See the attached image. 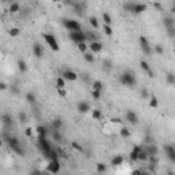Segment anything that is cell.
<instances>
[{
	"mask_svg": "<svg viewBox=\"0 0 175 175\" xmlns=\"http://www.w3.org/2000/svg\"><path fill=\"white\" fill-rule=\"evenodd\" d=\"M19 120L22 122V123H26L27 122V115L25 112H19Z\"/></svg>",
	"mask_w": 175,
	"mask_h": 175,
	"instance_id": "obj_51",
	"label": "cell"
},
{
	"mask_svg": "<svg viewBox=\"0 0 175 175\" xmlns=\"http://www.w3.org/2000/svg\"><path fill=\"white\" fill-rule=\"evenodd\" d=\"M31 51H33V55L36 57H43L44 56V48L41 44L38 43H34L33 47H31Z\"/></svg>",
	"mask_w": 175,
	"mask_h": 175,
	"instance_id": "obj_14",
	"label": "cell"
},
{
	"mask_svg": "<svg viewBox=\"0 0 175 175\" xmlns=\"http://www.w3.org/2000/svg\"><path fill=\"white\" fill-rule=\"evenodd\" d=\"M10 88V90H11V93L15 94V96H18L19 93H21V89H19L17 85H11V86H8Z\"/></svg>",
	"mask_w": 175,
	"mask_h": 175,
	"instance_id": "obj_45",
	"label": "cell"
},
{
	"mask_svg": "<svg viewBox=\"0 0 175 175\" xmlns=\"http://www.w3.org/2000/svg\"><path fill=\"white\" fill-rule=\"evenodd\" d=\"M71 148H73L74 150H78V152H82V150H83V148H82L78 142H75V141H73V142H71Z\"/></svg>",
	"mask_w": 175,
	"mask_h": 175,
	"instance_id": "obj_47",
	"label": "cell"
},
{
	"mask_svg": "<svg viewBox=\"0 0 175 175\" xmlns=\"http://www.w3.org/2000/svg\"><path fill=\"white\" fill-rule=\"evenodd\" d=\"M103 1H104V0H103Z\"/></svg>",
	"mask_w": 175,
	"mask_h": 175,
	"instance_id": "obj_62",
	"label": "cell"
},
{
	"mask_svg": "<svg viewBox=\"0 0 175 175\" xmlns=\"http://www.w3.org/2000/svg\"><path fill=\"white\" fill-rule=\"evenodd\" d=\"M164 153H166V156L170 159V162L171 163H175V148L172 145H164Z\"/></svg>",
	"mask_w": 175,
	"mask_h": 175,
	"instance_id": "obj_11",
	"label": "cell"
},
{
	"mask_svg": "<svg viewBox=\"0 0 175 175\" xmlns=\"http://www.w3.org/2000/svg\"><path fill=\"white\" fill-rule=\"evenodd\" d=\"M145 73H146V74H148V77H149V78H155V71H153V70H148V71H145Z\"/></svg>",
	"mask_w": 175,
	"mask_h": 175,
	"instance_id": "obj_55",
	"label": "cell"
},
{
	"mask_svg": "<svg viewBox=\"0 0 175 175\" xmlns=\"http://www.w3.org/2000/svg\"><path fill=\"white\" fill-rule=\"evenodd\" d=\"M8 148L13 150V152H15L17 155H19V156H23V155H25V149L22 148L21 142H19V144H15V145H10Z\"/></svg>",
	"mask_w": 175,
	"mask_h": 175,
	"instance_id": "obj_20",
	"label": "cell"
},
{
	"mask_svg": "<svg viewBox=\"0 0 175 175\" xmlns=\"http://www.w3.org/2000/svg\"><path fill=\"white\" fill-rule=\"evenodd\" d=\"M62 77L66 79V81H77V78H78L77 73H75V71H73V70H69V69L63 71Z\"/></svg>",
	"mask_w": 175,
	"mask_h": 175,
	"instance_id": "obj_15",
	"label": "cell"
},
{
	"mask_svg": "<svg viewBox=\"0 0 175 175\" xmlns=\"http://www.w3.org/2000/svg\"><path fill=\"white\" fill-rule=\"evenodd\" d=\"M163 23L166 26L167 30H174V25H175V21L172 17H164L163 19Z\"/></svg>",
	"mask_w": 175,
	"mask_h": 175,
	"instance_id": "obj_17",
	"label": "cell"
},
{
	"mask_svg": "<svg viewBox=\"0 0 175 175\" xmlns=\"http://www.w3.org/2000/svg\"><path fill=\"white\" fill-rule=\"evenodd\" d=\"M119 81H120L122 85L129 86V88H134L137 85V78H136V74L133 71H125L123 74L120 75Z\"/></svg>",
	"mask_w": 175,
	"mask_h": 175,
	"instance_id": "obj_2",
	"label": "cell"
},
{
	"mask_svg": "<svg viewBox=\"0 0 175 175\" xmlns=\"http://www.w3.org/2000/svg\"><path fill=\"white\" fill-rule=\"evenodd\" d=\"M101 116H103V114H101V111L99 110V108H96V110H92V118H93L94 120H100Z\"/></svg>",
	"mask_w": 175,
	"mask_h": 175,
	"instance_id": "obj_31",
	"label": "cell"
},
{
	"mask_svg": "<svg viewBox=\"0 0 175 175\" xmlns=\"http://www.w3.org/2000/svg\"><path fill=\"white\" fill-rule=\"evenodd\" d=\"M69 38L73 41L74 44H78V43H86L89 41L88 40V36L85 31L82 30H78V31H70L69 33Z\"/></svg>",
	"mask_w": 175,
	"mask_h": 175,
	"instance_id": "obj_3",
	"label": "cell"
},
{
	"mask_svg": "<svg viewBox=\"0 0 175 175\" xmlns=\"http://www.w3.org/2000/svg\"><path fill=\"white\" fill-rule=\"evenodd\" d=\"M89 49H90L92 53H100L101 51H103V44H101L99 40L90 41V44H89Z\"/></svg>",
	"mask_w": 175,
	"mask_h": 175,
	"instance_id": "obj_12",
	"label": "cell"
},
{
	"mask_svg": "<svg viewBox=\"0 0 175 175\" xmlns=\"http://www.w3.org/2000/svg\"><path fill=\"white\" fill-rule=\"evenodd\" d=\"M103 21H104V25H111L112 23V18H111V15L108 13L103 14Z\"/></svg>",
	"mask_w": 175,
	"mask_h": 175,
	"instance_id": "obj_36",
	"label": "cell"
},
{
	"mask_svg": "<svg viewBox=\"0 0 175 175\" xmlns=\"http://www.w3.org/2000/svg\"><path fill=\"white\" fill-rule=\"evenodd\" d=\"M52 1H55V3H57V1H62V0H52Z\"/></svg>",
	"mask_w": 175,
	"mask_h": 175,
	"instance_id": "obj_61",
	"label": "cell"
},
{
	"mask_svg": "<svg viewBox=\"0 0 175 175\" xmlns=\"http://www.w3.org/2000/svg\"><path fill=\"white\" fill-rule=\"evenodd\" d=\"M62 23L63 26L67 29L69 31H78V30H82L81 29V25L79 22H77L75 19H71V18H66V19H62Z\"/></svg>",
	"mask_w": 175,
	"mask_h": 175,
	"instance_id": "obj_5",
	"label": "cell"
},
{
	"mask_svg": "<svg viewBox=\"0 0 175 175\" xmlns=\"http://www.w3.org/2000/svg\"><path fill=\"white\" fill-rule=\"evenodd\" d=\"M1 146H3V140L0 138V148H1Z\"/></svg>",
	"mask_w": 175,
	"mask_h": 175,
	"instance_id": "obj_60",
	"label": "cell"
},
{
	"mask_svg": "<svg viewBox=\"0 0 175 175\" xmlns=\"http://www.w3.org/2000/svg\"><path fill=\"white\" fill-rule=\"evenodd\" d=\"M83 60L88 62V63H93L94 62V53H92L90 51L83 52Z\"/></svg>",
	"mask_w": 175,
	"mask_h": 175,
	"instance_id": "obj_25",
	"label": "cell"
},
{
	"mask_svg": "<svg viewBox=\"0 0 175 175\" xmlns=\"http://www.w3.org/2000/svg\"><path fill=\"white\" fill-rule=\"evenodd\" d=\"M103 30H104V34H107V36H112L114 34V30H112V27H111V25H104L103 26Z\"/></svg>",
	"mask_w": 175,
	"mask_h": 175,
	"instance_id": "obj_39",
	"label": "cell"
},
{
	"mask_svg": "<svg viewBox=\"0 0 175 175\" xmlns=\"http://www.w3.org/2000/svg\"><path fill=\"white\" fill-rule=\"evenodd\" d=\"M111 123H115V125H120V126H122V119H120V118H112V119H111Z\"/></svg>",
	"mask_w": 175,
	"mask_h": 175,
	"instance_id": "obj_54",
	"label": "cell"
},
{
	"mask_svg": "<svg viewBox=\"0 0 175 175\" xmlns=\"http://www.w3.org/2000/svg\"><path fill=\"white\" fill-rule=\"evenodd\" d=\"M73 7H74L75 13H77V11H78V13H82V11H83V8H82V6L79 4V3H78V1H74V3H73Z\"/></svg>",
	"mask_w": 175,
	"mask_h": 175,
	"instance_id": "obj_50",
	"label": "cell"
},
{
	"mask_svg": "<svg viewBox=\"0 0 175 175\" xmlns=\"http://www.w3.org/2000/svg\"><path fill=\"white\" fill-rule=\"evenodd\" d=\"M52 138L55 140V142H60L62 141V134L59 130H52Z\"/></svg>",
	"mask_w": 175,
	"mask_h": 175,
	"instance_id": "obj_33",
	"label": "cell"
},
{
	"mask_svg": "<svg viewBox=\"0 0 175 175\" xmlns=\"http://www.w3.org/2000/svg\"><path fill=\"white\" fill-rule=\"evenodd\" d=\"M36 131H37L38 137H47V134H48L47 127H44V126H37V127H36Z\"/></svg>",
	"mask_w": 175,
	"mask_h": 175,
	"instance_id": "obj_27",
	"label": "cell"
},
{
	"mask_svg": "<svg viewBox=\"0 0 175 175\" xmlns=\"http://www.w3.org/2000/svg\"><path fill=\"white\" fill-rule=\"evenodd\" d=\"M88 36V40H92V41H96V40H99V36H97V33L96 31H85Z\"/></svg>",
	"mask_w": 175,
	"mask_h": 175,
	"instance_id": "obj_35",
	"label": "cell"
},
{
	"mask_svg": "<svg viewBox=\"0 0 175 175\" xmlns=\"http://www.w3.org/2000/svg\"><path fill=\"white\" fill-rule=\"evenodd\" d=\"M45 171L51 172V174H57L60 171V162H59V159H52V160H49V163L47 164Z\"/></svg>",
	"mask_w": 175,
	"mask_h": 175,
	"instance_id": "obj_8",
	"label": "cell"
},
{
	"mask_svg": "<svg viewBox=\"0 0 175 175\" xmlns=\"http://www.w3.org/2000/svg\"><path fill=\"white\" fill-rule=\"evenodd\" d=\"M125 163V157L122 156V155H116V156H114L111 159V166L112 167H119V166H122Z\"/></svg>",
	"mask_w": 175,
	"mask_h": 175,
	"instance_id": "obj_18",
	"label": "cell"
},
{
	"mask_svg": "<svg viewBox=\"0 0 175 175\" xmlns=\"http://www.w3.org/2000/svg\"><path fill=\"white\" fill-rule=\"evenodd\" d=\"M149 107L150 108H157L159 107V100H157L156 96H149Z\"/></svg>",
	"mask_w": 175,
	"mask_h": 175,
	"instance_id": "obj_29",
	"label": "cell"
},
{
	"mask_svg": "<svg viewBox=\"0 0 175 175\" xmlns=\"http://www.w3.org/2000/svg\"><path fill=\"white\" fill-rule=\"evenodd\" d=\"M96 170H97V172H106L107 171V166L104 163H99L97 166H96Z\"/></svg>",
	"mask_w": 175,
	"mask_h": 175,
	"instance_id": "obj_43",
	"label": "cell"
},
{
	"mask_svg": "<svg viewBox=\"0 0 175 175\" xmlns=\"http://www.w3.org/2000/svg\"><path fill=\"white\" fill-rule=\"evenodd\" d=\"M89 23L93 26L94 29H99V27H100V22H99V19L96 18V17H90V18H89Z\"/></svg>",
	"mask_w": 175,
	"mask_h": 175,
	"instance_id": "obj_32",
	"label": "cell"
},
{
	"mask_svg": "<svg viewBox=\"0 0 175 175\" xmlns=\"http://www.w3.org/2000/svg\"><path fill=\"white\" fill-rule=\"evenodd\" d=\"M77 111L79 114H88L90 111V104L88 101H78L77 103Z\"/></svg>",
	"mask_w": 175,
	"mask_h": 175,
	"instance_id": "obj_13",
	"label": "cell"
},
{
	"mask_svg": "<svg viewBox=\"0 0 175 175\" xmlns=\"http://www.w3.org/2000/svg\"><path fill=\"white\" fill-rule=\"evenodd\" d=\"M57 93H59L60 97H66L67 96V90L66 89H57Z\"/></svg>",
	"mask_w": 175,
	"mask_h": 175,
	"instance_id": "obj_53",
	"label": "cell"
},
{
	"mask_svg": "<svg viewBox=\"0 0 175 175\" xmlns=\"http://www.w3.org/2000/svg\"><path fill=\"white\" fill-rule=\"evenodd\" d=\"M38 148H40V150L43 152L45 156L48 157L51 153V150H52V146H51V144L47 141V138L45 137H38Z\"/></svg>",
	"mask_w": 175,
	"mask_h": 175,
	"instance_id": "obj_6",
	"label": "cell"
},
{
	"mask_svg": "<svg viewBox=\"0 0 175 175\" xmlns=\"http://www.w3.org/2000/svg\"><path fill=\"white\" fill-rule=\"evenodd\" d=\"M43 38H44V41L48 44V47H49L51 49L55 51V52H59L60 47H59V43H57V40L55 38V36H52L49 33H43Z\"/></svg>",
	"mask_w": 175,
	"mask_h": 175,
	"instance_id": "obj_4",
	"label": "cell"
},
{
	"mask_svg": "<svg viewBox=\"0 0 175 175\" xmlns=\"http://www.w3.org/2000/svg\"><path fill=\"white\" fill-rule=\"evenodd\" d=\"M123 8H125L127 13L136 14V15H140L144 11H146V4H142V3H131V1H127L123 4Z\"/></svg>",
	"mask_w": 175,
	"mask_h": 175,
	"instance_id": "obj_1",
	"label": "cell"
},
{
	"mask_svg": "<svg viewBox=\"0 0 175 175\" xmlns=\"http://www.w3.org/2000/svg\"><path fill=\"white\" fill-rule=\"evenodd\" d=\"M142 146V145H141ZM145 150H146V153H148V156H157V153H159V148H157V145L153 142V144H148V145H144L142 146Z\"/></svg>",
	"mask_w": 175,
	"mask_h": 175,
	"instance_id": "obj_10",
	"label": "cell"
},
{
	"mask_svg": "<svg viewBox=\"0 0 175 175\" xmlns=\"http://www.w3.org/2000/svg\"><path fill=\"white\" fill-rule=\"evenodd\" d=\"M103 86H104V85H103V82L101 81H93L92 82V89H93V90H101Z\"/></svg>",
	"mask_w": 175,
	"mask_h": 175,
	"instance_id": "obj_34",
	"label": "cell"
},
{
	"mask_svg": "<svg viewBox=\"0 0 175 175\" xmlns=\"http://www.w3.org/2000/svg\"><path fill=\"white\" fill-rule=\"evenodd\" d=\"M77 48H78V51H79V52H82V53H83V52H86V51H88V44L86 43H78V44H77Z\"/></svg>",
	"mask_w": 175,
	"mask_h": 175,
	"instance_id": "obj_40",
	"label": "cell"
},
{
	"mask_svg": "<svg viewBox=\"0 0 175 175\" xmlns=\"http://www.w3.org/2000/svg\"><path fill=\"white\" fill-rule=\"evenodd\" d=\"M25 136L26 137H29V138L33 137V129H31V127H27V129L25 130Z\"/></svg>",
	"mask_w": 175,
	"mask_h": 175,
	"instance_id": "obj_52",
	"label": "cell"
},
{
	"mask_svg": "<svg viewBox=\"0 0 175 175\" xmlns=\"http://www.w3.org/2000/svg\"><path fill=\"white\" fill-rule=\"evenodd\" d=\"M0 120H1V123L6 126V127H11L14 123L13 116H11L10 114H1V115H0Z\"/></svg>",
	"mask_w": 175,
	"mask_h": 175,
	"instance_id": "obj_16",
	"label": "cell"
},
{
	"mask_svg": "<svg viewBox=\"0 0 175 175\" xmlns=\"http://www.w3.org/2000/svg\"><path fill=\"white\" fill-rule=\"evenodd\" d=\"M63 3H64V4H67V6H73L74 0H63Z\"/></svg>",
	"mask_w": 175,
	"mask_h": 175,
	"instance_id": "obj_57",
	"label": "cell"
},
{
	"mask_svg": "<svg viewBox=\"0 0 175 175\" xmlns=\"http://www.w3.org/2000/svg\"><path fill=\"white\" fill-rule=\"evenodd\" d=\"M8 34H10L11 37H18L19 34H21V30H19L18 27H11V29L8 30Z\"/></svg>",
	"mask_w": 175,
	"mask_h": 175,
	"instance_id": "obj_37",
	"label": "cell"
},
{
	"mask_svg": "<svg viewBox=\"0 0 175 175\" xmlns=\"http://www.w3.org/2000/svg\"><path fill=\"white\" fill-rule=\"evenodd\" d=\"M140 67L144 70V71H148V70L150 69V67H149V63L146 62V60H141V62H140Z\"/></svg>",
	"mask_w": 175,
	"mask_h": 175,
	"instance_id": "obj_46",
	"label": "cell"
},
{
	"mask_svg": "<svg viewBox=\"0 0 175 175\" xmlns=\"http://www.w3.org/2000/svg\"><path fill=\"white\" fill-rule=\"evenodd\" d=\"M153 51L156 52L157 55H163V53H164V48H163L160 44H156V45H155V48H153Z\"/></svg>",
	"mask_w": 175,
	"mask_h": 175,
	"instance_id": "obj_44",
	"label": "cell"
},
{
	"mask_svg": "<svg viewBox=\"0 0 175 175\" xmlns=\"http://www.w3.org/2000/svg\"><path fill=\"white\" fill-rule=\"evenodd\" d=\"M25 97H26V101H27L29 104H36V94H34V93L27 92Z\"/></svg>",
	"mask_w": 175,
	"mask_h": 175,
	"instance_id": "obj_30",
	"label": "cell"
},
{
	"mask_svg": "<svg viewBox=\"0 0 175 175\" xmlns=\"http://www.w3.org/2000/svg\"><path fill=\"white\" fill-rule=\"evenodd\" d=\"M55 83H56V89H66V79L63 77H57Z\"/></svg>",
	"mask_w": 175,
	"mask_h": 175,
	"instance_id": "obj_26",
	"label": "cell"
},
{
	"mask_svg": "<svg viewBox=\"0 0 175 175\" xmlns=\"http://www.w3.org/2000/svg\"><path fill=\"white\" fill-rule=\"evenodd\" d=\"M138 160H141V162H146L148 160V153H146V150L141 146V150L138 152Z\"/></svg>",
	"mask_w": 175,
	"mask_h": 175,
	"instance_id": "obj_28",
	"label": "cell"
},
{
	"mask_svg": "<svg viewBox=\"0 0 175 175\" xmlns=\"http://www.w3.org/2000/svg\"><path fill=\"white\" fill-rule=\"evenodd\" d=\"M103 67H104L106 71H110V70L112 69V62H111L110 59H106V60L103 62Z\"/></svg>",
	"mask_w": 175,
	"mask_h": 175,
	"instance_id": "obj_38",
	"label": "cell"
},
{
	"mask_svg": "<svg viewBox=\"0 0 175 175\" xmlns=\"http://www.w3.org/2000/svg\"><path fill=\"white\" fill-rule=\"evenodd\" d=\"M1 3H13V0H0Z\"/></svg>",
	"mask_w": 175,
	"mask_h": 175,
	"instance_id": "obj_59",
	"label": "cell"
},
{
	"mask_svg": "<svg viewBox=\"0 0 175 175\" xmlns=\"http://www.w3.org/2000/svg\"><path fill=\"white\" fill-rule=\"evenodd\" d=\"M119 134H120V137L129 138L131 136V131L129 130L127 127H125V126H120V129H119Z\"/></svg>",
	"mask_w": 175,
	"mask_h": 175,
	"instance_id": "obj_24",
	"label": "cell"
},
{
	"mask_svg": "<svg viewBox=\"0 0 175 175\" xmlns=\"http://www.w3.org/2000/svg\"><path fill=\"white\" fill-rule=\"evenodd\" d=\"M144 142H145V145H148V144H153V142H155V138H153V137H150L149 134H146V136H145V138H144Z\"/></svg>",
	"mask_w": 175,
	"mask_h": 175,
	"instance_id": "obj_49",
	"label": "cell"
},
{
	"mask_svg": "<svg viewBox=\"0 0 175 175\" xmlns=\"http://www.w3.org/2000/svg\"><path fill=\"white\" fill-rule=\"evenodd\" d=\"M17 66H18V70L21 73H26V71H27V63H26L23 59H19L18 63H17Z\"/></svg>",
	"mask_w": 175,
	"mask_h": 175,
	"instance_id": "obj_23",
	"label": "cell"
},
{
	"mask_svg": "<svg viewBox=\"0 0 175 175\" xmlns=\"http://www.w3.org/2000/svg\"><path fill=\"white\" fill-rule=\"evenodd\" d=\"M63 127V120L60 118H56L52 120V129L53 130H60Z\"/></svg>",
	"mask_w": 175,
	"mask_h": 175,
	"instance_id": "obj_22",
	"label": "cell"
},
{
	"mask_svg": "<svg viewBox=\"0 0 175 175\" xmlns=\"http://www.w3.org/2000/svg\"><path fill=\"white\" fill-rule=\"evenodd\" d=\"M8 89V86H7L4 82H0V92H4V90H7Z\"/></svg>",
	"mask_w": 175,
	"mask_h": 175,
	"instance_id": "obj_56",
	"label": "cell"
},
{
	"mask_svg": "<svg viewBox=\"0 0 175 175\" xmlns=\"http://www.w3.org/2000/svg\"><path fill=\"white\" fill-rule=\"evenodd\" d=\"M125 119L127 120V123H130V125H137V123H138V116H137V114L134 112V111H131V110L126 111Z\"/></svg>",
	"mask_w": 175,
	"mask_h": 175,
	"instance_id": "obj_9",
	"label": "cell"
},
{
	"mask_svg": "<svg viewBox=\"0 0 175 175\" xmlns=\"http://www.w3.org/2000/svg\"><path fill=\"white\" fill-rule=\"evenodd\" d=\"M166 79H167V83H168V85H174L175 83V77L172 73H168L167 77H166Z\"/></svg>",
	"mask_w": 175,
	"mask_h": 175,
	"instance_id": "obj_41",
	"label": "cell"
},
{
	"mask_svg": "<svg viewBox=\"0 0 175 175\" xmlns=\"http://www.w3.org/2000/svg\"><path fill=\"white\" fill-rule=\"evenodd\" d=\"M92 97L94 100H100L101 99V90H92Z\"/></svg>",
	"mask_w": 175,
	"mask_h": 175,
	"instance_id": "obj_48",
	"label": "cell"
},
{
	"mask_svg": "<svg viewBox=\"0 0 175 175\" xmlns=\"http://www.w3.org/2000/svg\"><path fill=\"white\" fill-rule=\"evenodd\" d=\"M133 174L137 175V174H142V172H141V170H134V171H133Z\"/></svg>",
	"mask_w": 175,
	"mask_h": 175,
	"instance_id": "obj_58",
	"label": "cell"
},
{
	"mask_svg": "<svg viewBox=\"0 0 175 175\" xmlns=\"http://www.w3.org/2000/svg\"><path fill=\"white\" fill-rule=\"evenodd\" d=\"M140 94H141V97H142L144 100H148V99H149V92H148L146 88H142L141 92H140Z\"/></svg>",
	"mask_w": 175,
	"mask_h": 175,
	"instance_id": "obj_42",
	"label": "cell"
},
{
	"mask_svg": "<svg viewBox=\"0 0 175 175\" xmlns=\"http://www.w3.org/2000/svg\"><path fill=\"white\" fill-rule=\"evenodd\" d=\"M8 11H10L11 14H18L19 11H21V6H19V3H15V1L10 3V8H8Z\"/></svg>",
	"mask_w": 175,
	"mask_h": 175,
	"instance_id": "obj_21",
	"label": "cell"
},
{
	"mask_svg": "<svg viewBox=\"0 0 175 175\" xmlns=\"http://www.w3.org/2000/svg\"><path fill=\"white\" fill-rule=\"evenodd\" d=\"M141 150V146L140 145H134L133 149L130 152V160L131 162H138V152Z\"/></svg>",
	"mask_w": 175,
	"mask_h": 175,
	"instance_id": "obj_19",
	"label": "cell"
},
{
	"mask_svg": "<svg viewBox=\"0 0 175 175\" xmlns=\"http://www.w3.org/2000/svg\"><path fill=\"white\" fill-rule=\"evenodd\" d=\"M140 47H141V51H142V53L148 55V56H150V55H152L153 49H152V47H150V44H149V41H148V38L144 37V36H141V37H140Z\"/></svg>",
	"mask_w": 175,
	"mask_h": 175,
	"instance_id": "obj_7",
	"label": "cell"
}]
</instances>
